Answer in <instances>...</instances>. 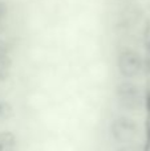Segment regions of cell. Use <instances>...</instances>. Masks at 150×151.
Returning <instances> with one entry per match:
<instances>
[{
    "instance_id": "obj_1",
    "label": "cell",
    "mask_w": 150,
    "mask_h": 151,
    "mask_svg": "<svg viewBox=\"0 0 150 151\" xmlns=\"http://www.w3.org/2000/svg\"><path fill=\"white\" fill-rule=\"evenodd\" d=\"M116 99L118 106L125 111H137L142 106V94L138 85L133 81H122L116 86Z\"/></svg>"
},
{
    "instance_id": "obj_2",
    "label": "cell",
    "mask_w": 150,
    "mask_h": 151,
    "mask_svg": "<svg viewBox=\"0 0 150 151\" xmlns=\"http://www.w3.org/2000/svg\"><path fill=\"white\" fill-rule=\"evenodd\" d=\"M138 123L126 115H118L110 123V135L120 145H130L138 137Z\"/></svg>"
},
{
    "instance_id": "obj_3",
    "label": "cell",
    "mask_w": 150,
    "mask_h": 151,
    "mask_svg": "<svg viewBox=\"0 0 150 151\" xmlns=\"http://www.w3.org/2000/svg\"><path fill=\"white\" fill-rule=\"evenodd\" d=\"M142 57L134 49L125 48L117 56V69L122 77L132 80L142 70Z\"/></svg>"
},
{
    "instance_id": "obj_4",
    "label": "cell",
    "mask_w": 150,
    "mask_h": 151,
    "mask_svg": "<svg viewBox=\"0 0 150 151\" xmlns=\"http://www.w3.org/2000/svg\"><path fill=\"white\" fill-rule=\"evenodd\" d=\"M17 142V137L13 131H0V151H16Z\"/></svg>"
},
{
    "instance_id": "obj_5",
    "label": "cell",
    "mask_w": 150,
    "mask_h": 151,
    "mask_svg": "<svg viewBox=\"0 0 150 151\" xmlns=\"http://www.w3.org/2000/svg\"><path fill=\"white\" fill-rule=\"evenodd\" d=\"M12 60L8 55H0V81H4L9 76Z\"/></svg>"
},
{
    "instance_id": "obj_6",
    "label": "cell",
    "mask_w": 150,
    "mask_h": 151,
    "mask_svg": "<svg viewBox=\"0 0 150 151\" xmlns=\"http://www.w3.org/2000/svg\"><path fill=\"white\" fill-rule=\"evenodd\" d=\"M13 117V106L7 101H0V121H7Z\"/></svg>"
},
{
    "instance_id": "obj_7",
    "label": "cell",
    "mask_w": 150,
    "mask_h": 151,
    "mask_svg": "<svg viewBox=\"0 0 150 151\" xmlns=\"http://www.w3.org/2000/svg\"><path fill=\"white\" fill-rule=\"evenodd\" d=\"M8 15V4L4 0H0V23L7 17Z\"/></svg>"
},
{
    "instance_id": "obj_8",
    "label": "cell",
    "mask_w": 150,
    "mask_h": 151,
    "mask_svg": "<svg viewBox=\"0 0 150 151\" xmlns=\"http://www.w3.org/2000/svg\"><path fill=\"white\" fill-rule=\"evenodd\" d=\"M113 151H137V149L134 146H130V145H122L121 147H118V149H116Z\"/></svg>"
},
{
    "instance_id": "obj_9",
    "label": "cell",
    "mask_w": 150,
    "mask_h": 151,
    "mask_svg": "<svg viewBox=\"0 0 150 151\" xmlns=\"http://www.w3.org/2000/svg\"><path fill=\"white\" fill-rule=\"evenodd\" d=\"M144 104H145V107H146V110H148V113H150V91H148V94L145 96Z\"/></svg>"
},
{
    "instance_id": "obj_10",
    "label": "cell",
    "mask_w": 150,
    "mask_h": 151,
    "mask_svg": "<svg viewBox=\"0 0 150 151\" xmlns=\"http://www.w3.org/2000/svg\"><path fill=\"white\" fill-rule=\"evenodd\" d=\"M148 50L150 52V41H149V44H148Z\"/></svg>"
},
{
    "instance_id": "obj_11",
    "label": "cell",
    "mask_w": 150,
    "mask_h": 151,
    "mask_svg": "<svg viewBox=\"0 0 150 151\" xmlns=\"http://www.w3.org/2000/svg\"><path fill=\"white\" fill-rule=\"evenodd\" d=\"M148 66H149V70H150V60L148 61Z\"/></svg>"
}]
</instances>
